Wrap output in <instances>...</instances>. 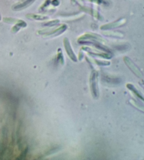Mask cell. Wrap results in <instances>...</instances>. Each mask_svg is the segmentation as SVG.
Segmentation results:
<instances>
[{"instance_id": "cell-1", "label": "cell", "mask_w": 144, "mask_h": 160, "mask_svg": "<svg viewBox=\"0 0 144 160\" xmlns=\"http://www.w3.org/2000/svg\"><path fill=\"white\" fill-rule=\"evenodd\" d=\"M67 29V25H60L59 28H53V29H45V30H42L38 31V33L39 35H45L46 36H56L60 35V34L63 33L65 30Z\"/></svg>"}, {"instance_id": "cell-2", "label": "cell", "mask_w": 144, "mask_h": 160, "mask_svg": "<svg viewBox=\"0 0 144 160\" xmlns=\"http://www.w3.org/2000/svg\"><path fill=\"white\" fill-rule=\"evenodd\" d=\"M90 87L92 96L97 98L99 96V88H98V72L93 71L90 77Z\"/></svg>"}, {"instance_id": "cell-3", "label": "cell", "mask_w": 144, "mask_h": 160, "mask_svg": "<svg viewBox=\"0 0 144 160\" xmlns=\"http://www.w3.org/2000/svg\"><path fill=\"white\" fill-rule=\"evenodd\" d=\"M124 61H125V64L127 65V67L131 70V72H133L137 78H143V73L141 72V70L139 69V67H138L130 58H128V57H124Z\"/></svg>"}, {"instance_id": "cell-4", "label": "cell", "mask_w": 144, "mask_h": 160, "mask_svg": "<svg viewBox=\"0 0 144 160\" xmlns=\"http://www.w3.org/2000/svg\"><path fill=\"white\" fill-rule=\"evenodd\" d=\"M126 20L125 18L120 19L117 21H115V22H111V23L102 25V26L100 27V30H107L114 29V28H119L120 26H122V25H125L126 23Z\"/></svg>"}, {"instance_id": "cell-5", "label": "cell", "mask_w": 144, "mask_h": 160, "mask_svg": "<svg viewBox=\"0 0 144 160\" xmlns=\"http://www.w3.org/2000/svg\"><path fill=\"white\" fill-rule=\"evenodd\" d=\"M63 44H64V47H65L66 53H67L68 56L70 57V58L74 62H77V56L75 54L73 48H72V47L70 45V41H69V39L68 38H64V39H63Z\"/></svg>"}, {"instance_id": "cell-6", "label": "cell", "mask_w": 144, "mask_h": 160, "mask_svg": "<svg viewBox=\"0 0 144 160\" xmlns=\"http://www.w3.org/2000/svg\"><path fill=\"white\" fill-rule=\"evenodd\" d=\"M35 1V0H25L24 2L21 3H18L16 5H14L12 7L14 11H21L24 9V8L28 7L29 6H30Z\"/></svg>"}, {"instance_id": "cell-7", "label": "cell", "mask_w": 144, "mask_h": 160, "mask_svg": "<svg viewBox=\"0 0 144 160\" xmlns=\"http://www.w3.org/2000/svg\"><path fill=\"white\" fill-rule=\"evenodd\" d=\"M126 87H127L129 90L131 91L132 92H133L137 97H139V98H140L141 101H143V97L142 96L141 93H140L139 91L138 90L134 85H132L131 84H128L127 85H126Z\"/></svg>"}, {"instance_id": "cell-8", "label": "cell", "mask_w": 144, "mask_h": 160, "mask_svg": "<svg viewBox=\"0 0 144 160\" xmlns=\"http://www.w3.org/2000/svg\"><path fill=\"white\" fill-rule=\"evenodd\" d=\"M26 17L29 19L37 20V21H45L49 19L48 16H42V15H37V14H28Z\"/></svg>"}, {"instance_id": "cell-9", "label": "cell", "mask_w": 144, "mask_h": 160, "mask_svg": "<svg viewBox=\"0 0 144 160\" xmlns=\"http://www.w3.org/2000/svg\"><path fill=\"white\" fill-rule=\"evenodd\" d=\"M105 82H107L109 84H113V85H116L117 84H120V82H121V79L120 78H107L105 77Z\"/></svg>"}, {"instance_id": "cell-10", "label": "cell", "mask_w": 144, "mask_h": 160, "mask_svg": "<svg viewBox=\"0 0 144 160\" xmlns=\"http://www.w3.org/2000/svg\"><path fill=\"white\" fill-rule=\"evenodd\" d=\"M4 22H7V23H13V24H16L19 22L21 20L19 19H16V18H4L3 19Z\"/></svg>"}, {"instance_id": "cell-11", "label": "cell", "mask_w": 144, "mask_h": 160, "mask_svg": "<svg viewBox=\"0 0 144 160\" xmlns=\"http://www.w3.org/2000/svg\"><path fill=\"white\" fill-rule=\"evenodd\" d=\"M104 35H107V36H111V37H116V38H122L123 37V35L122 34H121L120 32H104Z\"/></svg>"}, {"instance_id": "cell-12", "label": "cell", "mask_w": 144, "mask_h": 160, "mask_svg": "<svg viewBox=\"0 0 144 160\" xmlns=\"http://www.w3.org/2000/svg\"><path fill=\"white\" fill-rule=\"evenodd\" d=\"M60 21L59 20H54V21H49L47 22V23L44 24V25H45V26H49V27H51V26H54V25H56L57 24L59 23Z\"/></svg>"}, {"instance_id": "cell-13", "label": "cell", "mask_w": 144, "mask_h": 160, "mask_svg": "<svg viewBox=\"0 0 144 160\" xmlns=\"http://www.w3.org/2000/svg\"><path fill=\"white\" fill-rule=\"evenodd\" d=\"M96 62L99 65H108L111 63L110 62H103V61H99L96 60Z\"/></svg>"}, {"instance_id": "cell-14", "label": "cell", "mask_w": 144, "mask_h": 160, "mask_svg": "<svg viewBox=\"0 0 144 160\" xmlns=\"http://www.w3.org/2000/svg\"><path fill=\"white\" fill-rule=\"evenodd\" d=\"M1 19H2V17H1V14H0V21H1Z\"/></svg>"}]
</instances>
